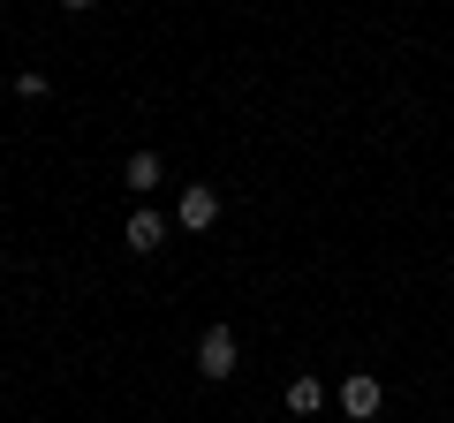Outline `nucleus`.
<instances>
[{
	"label": "nucleus",
	"mask_w": 454,
	"mask_h": 423,
	"mask_svg": "<svg viewBox=\"0 0 454 423\" xmlns=\"http://www.w3.org/2000/svg\"><path fill=\"white\" fill-rule=\"evenodd\" d=\"M340 408H348L356 423H372V416H379V378H372V371H356L348 386H340Z\"/></svg>",
	"instance_id": "obj_4"
},
{
	"label": "nucleus",
	"mask_w": 454,
	"mask_h": 423,
	"mask_svg": "<svg viewBox=\"0 0 454 423\" xmlns=\"http://www.w3.org/2000/svg\"><path fill=\"white\" fill-rule=\"evenodd\" d=\"M288 408H295V416H318V408H325V386H318V378H295V386H288Z\"/></svg>",
	"instance_id": "obj_6"
},
{
	"label": "nucleus",
	"mask_w": 454,
	"mask_h": 423,
	"mask_svg": "<svg viewBox=\"0 0 454 423\" xmlns=\"http://www.w3.org/2000/svg\"><path fill=\"white\" fill-rule=\"evenodd\" d=\"M121 242H129L137 258H152V250L167 242V219H160V212H152V204H137V212H129V235H121Z\"/></svg>",
	"instance_id": "obj_3"
},
{
	"label": "nucleus",
	"mask_w": 454,
	"mask_h": 423,
	"mask_svg": "<svg viewBox=\"0 0 454 423\" xmlns=\"http://www.w3.org/2000/svg\"><path fill=\"white\" fill-rule=\"evenodd\" d=\"M197 371L205 378H235V333L227 326H212L205 341H197Z\"/></svg>",
	"instance_id": "obj_2"
},
{
	"label": "nucleus",
	"mask_w": 454,
	"mask_h": 423,
	"mask_svg": "<svg viewBox=\"0 0 454 423\" xmlns=\"http://www.w3.org/2000/svg\"><path fill=\"white\" fill-rule=\"evenodd\" d=\"M175 219H182L190 235L220 227V189H205V181H190V189H182V212H175Z\"/></svg>",
	"instance_id": "obj_1"
},
{
	"label": "nucleus",
	"mask_w": 454,
	"mask_h": 423,
	"mask_svg": "<svg viewBox=\"0 0 454 423\" xmlns=\"http://www.w3.org/2000/svg\"><path fill=\"white\" fill-rule=\"evenodd\" d=\"M129 189H160V151H129Z\"/></svg>",
	"instance_id": "obj_5"
}]
</instances>
